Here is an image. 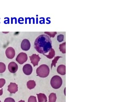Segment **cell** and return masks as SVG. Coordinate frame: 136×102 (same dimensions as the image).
Instances as JSON below:
<instances>
[{
  "mask_svg": "<svg viewBox=\"0 0 136 102\" xmlns=\"http://www.w3.org/2000/svg\"><path fill=\"white\" fill-rule=\"evenodd\" d=\"M36 86V83L34 80H30L27 83V86L29 89H34Z\"/></svg>",
  "mask_w": 136,
  "mask_h": 102,
  "instance_id": "4fadbf2b",
  "label": "cell"
},
{
  "mask_svg": "<svg viewBox=\"0 0 136 102\" xmlns=\"http://www.w3.org/2000/svg\"><path fill=\"white\" fill-rule=\"evenodd\" d=\"M5 83H6V80L5 79L3 78L0 79V88H2L4 86V85H5Z\"/></svg>",
  "mask_w": 136,
  "mask_h": 102,
  "instance_id": "7402d4cb",
  "label": "cell"
},
{
  "mask_svg": "<svg viewBox=\"0 0 136 102\" xmlns=\"http://www.w3.org/2000/svg\"><path fill=\"white\" fill-rule=\"evenodd\" d=\"M29 58L31 63L33 64L34 66H38V63L41 59L39 55L36 54H33L32 56H29Z\"/></svg>",
  "mask_w": 136,
  "mask_h": 102,
  "instance_id": "8992f818",
  "label": "cell"
},
{
  "mask_svg": "<svg viewBox=\"0 0 136 102\" xmlns=\"http://www.w3.org/2000/svg\"><path fill=\"white\" fill-rule=\"evenodd\" d=\"M31 46V43L28 40L25 39L22 40L21 44V48L22 50L24 51H28L30 49Z\"/></svg>",
  "mask_w": 136,
  "mask_h": 102,
  "instance_id": "52a82bcc",
  "label": "cell"
},
{
  "mask_svg": "<svg viewBox=\"0 0 136 102\" xmlns=\"http://www.w3.org/2000/svg\"><path fill=\"white\" fill-rule=\"evenodd\" d=\"M44 33L48 35L51 38H54L57 34L56 32H44Z\"/></svg>",
  "mask_w": 136,
  "mask_h": 102,
  "instance_id": "d6986e66",
  "label": "cell"
},
{
  "mask_svg": "<svg viewBox=\"0 0 136 102\" xmlns=\"http://www.w3.org/2000/svg\"><path fill=\"white\" fill-rule=\"evenodd\" d=\"M8 69L11 73H15L18 69V66L15 62H11L8 65Z\"/></svg>",
  "mask_w": 136,
  "mask_h": 102,
  "instance_id": "30bf717a",
  "label": "cell"
},
{
  "mask_svg": "<svg viewBox=\"0 0 136 102\" xmlns=\"http://www.w3.org/2000/svg\"><path fill=\"white\" fill-rule=\"evenodd\" d=\"M34 47L39 53L45 54L50 52L52 48L50 37L44 34L39 35L35 41Z\"/></svg>",
  "mask_w": 136,
  "mask_h": 102,
  "instance_id": "6da1fadb",
  "label": "cell"
},
{
  "mask_svg": "<svg viewBox=\"0 0 136 102\" xmlns=\"http://www.w3.org/2000/svg\"><path fill=\"white\" fill-rule=\"evenodd\" d=\"M23 71L26 75H29L32 74L33 72V68L32 66L29 64H26L23 66Z\"/></svg>",
  "mask_w": 136,
  "mask_h": 102,
  "instance_id": "9c48e42d",
  "label": "cell"
},
{
  "mask_svg": "<svg viewBox=\"0 0 136 102\" xmlns=\"http://www.w3.org/2000/svg\"><path fill=\"white\" fill-rule=\"evenodd\" d=\"M8 91L11 94H15L18 91V86L16 83H11L8 86Z\"/></svg>",
  "mask_w": 136,
  "mask_h": 102,
  "instance_id": "ba28073f",
  "label": "cell"
},
{
  "mask_svg": "<svg viewBox=\"0 0 136 102\" xmlns=\"http://www.w3.org/2000/svg\"><path fill=\"white\" fill-rule=\"evenodd\" d=\"M64 38V36L63 35H59L57 36V40L59 42H62L63 41Z\"/></svg>",
  "mask_w": 136,
  "mask_h": 102,
  "instance_id": "44dd1931",
  "label": "cell"
},
{
  "mask_svg": "<svg viewBox=\"0 0 136 102\" xmlns=\"http://www.w3.org/2000/svg\"><path fill=\"white\" fill-rule=\"evenodd\" d=\"M38 96L39 102H47V97L44 94L39 93L37 94Z\"/></svg>",
  "mask_w": 136,
  "mask_h": 102,
  "instance_id": "7c38bea8",
  "label": "cell"
},
{
  "mask_svg": "<svg viewBox=\"0 0 136 102\" xmlns=\"http://www.w3.org/2000/svg\"><path fill=\"white\" fill-rule=\"evenodd\" d=\"M6 55L8 58L12 59L16 55L15 50L12 47H9L6 49Z\"/></svg>",
  "mask_w": 136,
  "mask_h": 102,
  "instance_id": "5b68a950",
  "label": "cell"
},
{
  "mask_svg": "<svg viewBox=\"0 0 136 102\" xmlns=\"http://www.w3.org/2000/svg\"><path fill=\"white\" fill-rule=\"evenodd\" d=\"M62 57H60V56H57L56 57H55L54 59V60L52 61V63H51V69H52V66H54V67H56V64L57 63V61H58V60L60 58H61Z\"/></svg>",
  "mask_w": 136,
  "mask_h": 102,
  "instance_id": "e0dca14e",
  "label": "cell"
},
{
  "mask_svg": "<svg viewBox=\"0 0 136 102\" xmlns=\"http://www.w3.org/2000/svg\"><path fill=\"white\" fill-rule=\"evenodd\" d=\"M62 84V78L59 76H54L51 78L50 84L52 87L54 89H58L61 87Z\"/></svg>",
  "mask_w": 136,
  "mask_h": 102,
  "instance_id": "3957f363",
  "label": "cell"
},
{
  "mask_svg": "<svg viewBox=\"0 0 136 102\" xmlns=\"http://www.w3.org/2000/svg\"><path fill=\"white\" fill-rule=\"evenodd\" d=\"M28 102H37L36 98L35 96H30L28 99Z\"/></svg>",
  "mask_w": 136,
  "mask_h": 102,
  "instance_id": "ffe728a7",
  "label": "cell"
},
{
  "mask_svg": "<svg viewBox=\"0 0 136 102\" xmlns=\"http://www.w3.org/2000/svg\"><path fill=\"white\" fill-rule=\"evenodd\" d=\"M36 73L37 75L41 78H46L50 73V69L47 65H41L37 69Z\"/></svg>",
  "mask_w": 136,
  "mask_h": 102,
  "instance_id": "7a4b0ae2",
  "label": "cell"
},
{
  "mask_svg": "<svg viewBox=\"0 0 136 102\" xmlns=\"http://www.w3.org/2000/svg\"><path fill=\"white\" fill-rule=\"evenodd\" d=\"M57 72L59 74L64 75L66 74V66L64 65H60L57 69Z\"/></svg>",
  "mask_w": 136,
  "mask_h": 102,
  "instance_id": "8fae6325",
  "label": "cell"
},
{
  "mask_svg": "<svg viewBox=\"0 0 136 102\" xmlns=\"http://www.w3.org/2000/svg\"><path fill=\"white\" fill-rule=\"evenodd\" d=\"M56 94L54 93L50 94L49 96V102H56Z\"/></svg>",
  "mask_w": 136,
  "mask_h": 102,
  "instance_id": "5bb4252c",
  "label": "cell"
},
{
  "mask_svg": "<svg viewBox=\"0 0 136 102\" xmlns=\"http://www.w3.org/2000/svg\"><path fill=\"white\" fill-rule=\"evenodd\" d=\"M44 55H45V56H46L47 57H48V58L49 59H52L55 56V50H54V49H51V50H50V52L49 53L48 55H44Z\"/></svg>",
  "mask_w": 136,
  "mask_h": 102,
  "instance_id": "9a60e30c",
  "label": "cell"
},
{
  "mask_svg": "<svg viewBox=\"0 0 136 102\" xmlns=\"http://www.w3.org/2000/svg\"><path fill=\"white\" fill-rule=\"evenodd\" d=\"M6 69V66L4 63L0 62V73H4Z\"/></svg>",
  "mask_w": 136,
  "mask_h": 102,
  "instance_id": "ac0fdd59",
  "label": "cell"
},
{
  "mask_svg": "<svg viewBox=\"0 0 136 102\" xmlns=\"http://www.w3.org/2000/svg\"><path fill=\"white\" fill-rule=\"evenodd\" d=\"M28 59L27 54L24 52H21L18 54L16 58V61L20 64H23L27 61Z\"/></svg>",
  "mask_w": 136,
  "mask_h": 102,
  "instance_id": "277c9868",
  "label": "cell"
},
{
  "mask_svg": "<svg viewBox=\"0 0 136 102\" xmlns=\"http://www.w3.org/2000/svg\"><path fill=\"white\" fill-rule=\"evenodd\" d=\"M60 51L62 52V53L65 54L66 53V42H64L62 44H60Z\"/></svg>",
  "mask_w": 136,
  "mask_h": 102,
  "instance_id": "2e32d148",
  "label": "cell"
},
{
  "mask_svg": "<svg viewBox=\"0 0 136 102\" xmlns=\"http://www.w3.org/2000/svg\"><path fill=\"white\" fill-rule=\"evenodd\" d=\"M4 102H16L15 100H14V99L11 98V97H8L5 99V100Z\"/></svg>",
  "mask_w": 136,
  "mask_h": 102,
  "instance_id": "603a6c76",
  "label": "cell"
},
{
  "mask_svg": "<svg viewBox=\"0 0 136 102\" xmlns=\"http://www.w3.org/2000/svg\"><path fill=\"white\" fill-rule=\"evenodd\" d=\"M3 89H2L1 90H0V96L3 95Z\"/></svg>",
  "mask_w": 136,
  "mask_h": 102,
  "instance_id": "cb8c5ba5",
  "label": "cell"
},
{
  "mask_svg": "<svg viewBox=\"0 0 136 102\" xmlns=\"http://www.w3.org/2000/svg\"><path fill=\"white\" fill-rule=\"evenodd\" d=\"M0 102H1V100H0Z\"/></svg>",
  "mask_w": 136,
  "mask_h": 102,
  "instance_id": "484cf974",
  "label": "cell"
},
{
  "mask_svg": "<svg viewBox=\"0 0 136 102\" xmlns=\"http://www.w3.org/2000/svg\"><path fill=\"white\" fill-rule=\"evenodd\" d=\"M18 102H25V101H24V100H21L20 101H19Z\"/></svg>",
  "mask_w": 136,
  "mask_h": 102,
  "instance_id": "d4e9b609",
  "label": "cell"
}]
</instances>
